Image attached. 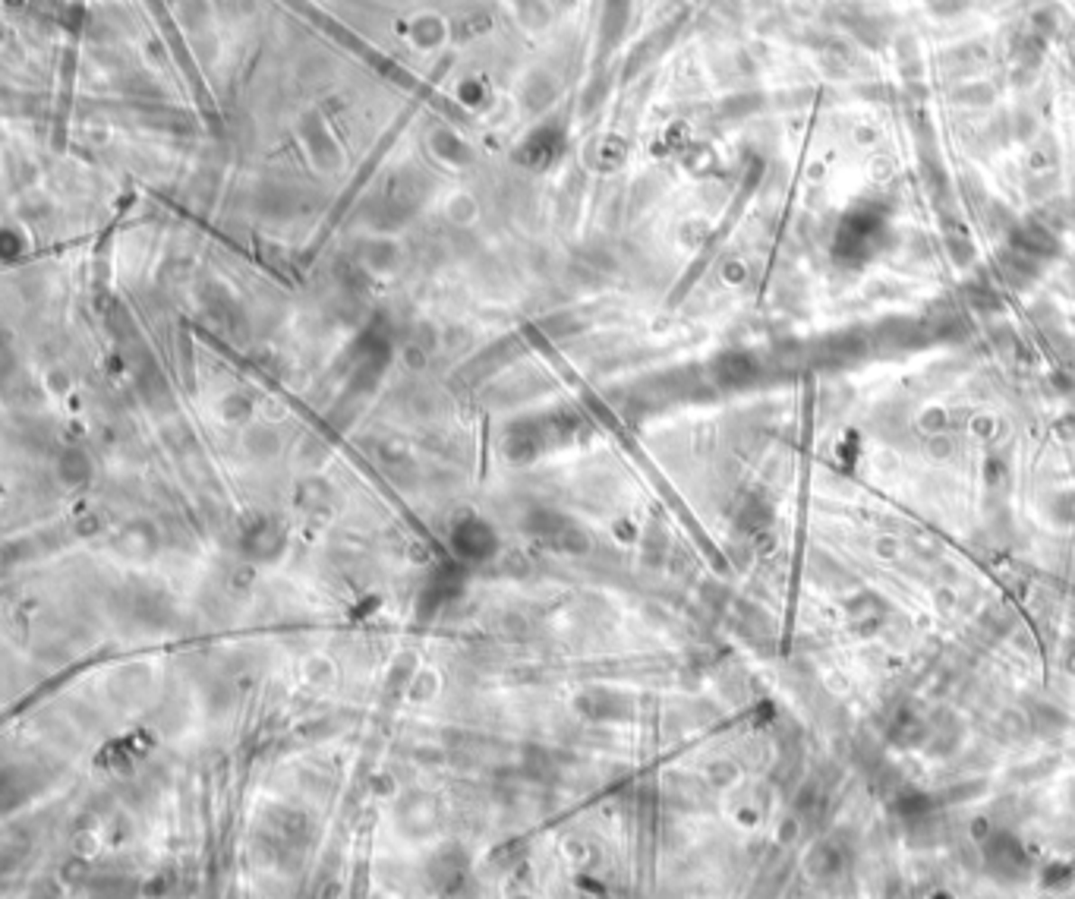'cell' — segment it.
<instances>
[{"label":"cell","mask_w":1075,"mask_h":899,"mask_svg":"<svg viewBox=\"0 0 1075 899\" xmlns=\"http://www.w3.org/2000/svg\"><path fill=\"white\" fill-rule=\"evenodd\" d=\"M716 372L725 382H744V379L754 372V363L744 353H725L722 360H716Z\"/></svg>","instance_id":"cell-1"}]
</instances>
